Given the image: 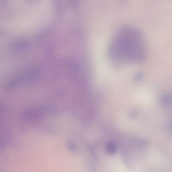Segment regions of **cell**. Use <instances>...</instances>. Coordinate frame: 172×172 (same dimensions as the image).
Instances as JSON below:
<instances>
[{
	"label": "cell",
	"mask_w": 172,
	"mask_h": 172,
	"mask_svg": "<svg viewBox=\"0 0 172 172\" xmlns=\"http://www.w3.org/2000/svg\"><path fill=\"white\" fill-rule=\"evenodd\" d=\"M106 149H107L108 153L111 155H113L116 152L117 147H116L115 144L113 143H110L108 144L107 147H106Z\"/></svg>",
	"instance_id": "cell-1"
}]
</instances>
